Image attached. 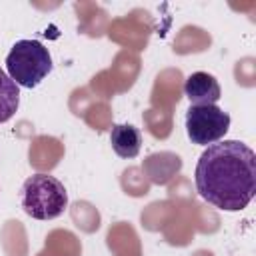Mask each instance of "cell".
<instances>
[{
  "label": "cell",
  "instance_id": "6da1fadb",
  "mask_svg": "<svg viewBox=\"0 0 256 256\" xmlns=\"http://www.w3.org/2000/svg\"><path fill=\"white\" fill-rule=\"evenodd\" d=\"M194 182L208 204L240 212L256 194V154L240 140L210 144L196 164Z\"/></svg>",
  "mask_w": 256,
  "mask_h": 256
},
{
  "label": "cell",
  "instance_id": "7a4b0ae2",
  "mask_svg": "<svg viewBox=\"0 0 256 256\" xmlns=\"http://www.w3.org/2000/svg\"><path fill=\"white\" fill-rule=\"evenodd\" d=\"M22 208L34 220H54L68 208L64 184L50 174H34L24 180L20 192Z\"/></svg>",
  "mask_w": 256,
  "mask_h": 256
},
{
  "label": "cell",
  "instance_id": "3957f363",
  "mask_svg": "<svg viewBox=\"0 0 256 256\" xmlns=\"http://www.w3.org/2000/svg\"><path fill=\"white\" fill-rule=\"evenodd\" d=\"M52 72V56L38 40H18L6 56V74L22 88H36Z\"/></svg>",
  "mask_w": 256,
  "mask_h": 256
},
{
  "label": "cell",
  "instance_id": "277c9868",
  "mask_svg": "<svg viewBox=\"0 0 256 256\" xmlns=\"http://www.w3.org/2000/svg\"><path fill=\"white\" fill-rule=\"evenodd\" d=\"M230 130V116L222 108L214 106H190L186 112L188 138L198 146H210L220 142Z\"/></svg>",
  "mask_w": 256,
  "mask_h": 256
},
{
  "label": "cell",
  "instance_id": "5b68a950",
  "mask_svg": "<svg viewBox=\"0 0 256 256\" xmlns=\"http://www.w3.org/2000/svg\"><path fill=\"white\" fill-rule=\"evenodd\" d=\"M184 94H186V98L190 100L192 106H214L220 100L222 90H220L218 80L212 74L194 72L186 78Z\"/></svg>",
  "mask_w": 256,
  "mask_h": 256
},
{
  "label": "cell",
  "instance_id": "8992f818",
  "mask_svg": "<svg viewBox=\"0 0 256 256\" xmlns=\"http://www.w3.org/2000/svg\"><path fill=\"white\" fill-rule=\"evenodd\" d=\"M110 144L120 158H136L142 148V134L132 124H114Z\"/></svg>",
  "mask_w": 256,
  "mask_h": 256
},
{
  "label": "cell",
  "instance_id": "52a82bcc",
  "mask_svg": "<svg viewBox=\"0 0 256 256\" xmlns=\"http://www.w3.org/2000/svg\"><path fill=\"white\" fill-rule=\"evenodd\" d=\"M20 106V86L0 68V124L8 122Z\"/></svg>",
  "mask_w": 256,
  "mask_h": 256
}]
</instances>
